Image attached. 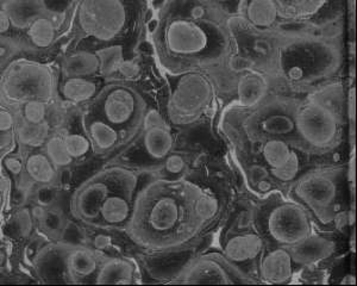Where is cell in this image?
Returning <instances> with one entry per match:
<instances>
[{
	"label": "cell",
	"instance_id": "6da1fadb",
	"mask_svg": "<svg viewBox=\"0 0 357 286\" xmlns=\"http://www.w3.org/2000/svg\"><path fill=\"white\" fill-rule=\"evenodd\" d=\"M200 190L199 183L186 176L149 180L136 191L124 232L135 245L151 253L190 250L206 232L195 213Z\"/></svg>",
	"mask_w": 357,
	"mask_h": 286
},
{
	"label": "cell",
	"instance_id": "7a4b0ae2",
	"mask_svg": "<svg viewBox=\"0 0 357 286\" xmlns=\"http://www.w3.org/2000/svg\"><path fill=\"white\" fill-rule=\"evenodd\" d=\"M343 48L340 37L310 29L281 31L272 77L293 92H317L333 84L341 73Z\"/></svg>",
	"mask_w": 357,
	"mask_h": 286
},
{
	"label": "cell",
	"instance_id": "3957f363",
	"mask_svg": "<svg viewBox=\"0 0 357 286\" xmlns=\"http://www.w3.org/2000/svg\"><path fill=\"white\" fill-rule=\"evenodd\" d=\"M287 197L310 213L321 232H349L350 197L347 181V161H330L306 168L293 181Z\"/></svg>",
	"mask_w": 357,
	"mask_h": 286
},
{
	"label": "cell",
	"instance_id": "277c9868",
	"mask_svg": "<svg viewBox=\"0 0 357 286\" xmlns=\"http://www.w3.org/2000/svg\"><path fill=\"white\" fill-rule=\"evenodd\" d=\"M337 82L333 98L328 97V86L310 94L294 112L296 135L301 149L313 158H331L341 148L344 139L345 107L337 105L335 97L341 92Z\"/></svg>",
	"mask_w": 357,
	"mask_h": 286
},
{
	"label": "cell",
	"instance_id": "5b68a950",
	"mask_svg": "<svg viewBox=\"0 0 357 286\" xmlns=\"http://www.w3.org/2000/svg\"><path fill=\"white\" fill-rule=\"evenodd\" d=\"M254 221L267 246L289 248L316 230L310 213L282 193L272 195L257 210Z\"/></svg>",
	"mask_w": 357,
	"mask_h": 286
},
{
	"label": "cell",
	"instance_id": "8992f818",
	"mask_svg": "<svg viewBox=\"0 0 357 286\" xmlns=\"http://www.w3.org/2000/svg\"><path fill=\"white\" fill-rule=\"evenodd\" d=\"M161 43L168 59L188 66L193 62H212L220 59L225 50L217 48V40L212 38L207 23L195 22L188 17H173L161 29Z\"/></svg>",
	"mask_w": 357,
	"mask_h": 286
},
{
	"label": "cell",
	"instance_id": "52a82bcc",
	"mask_svg": "<svg viewBox=\"0 0 357 286\" xmlns=\"http://www.w3.org/2000/svg\"><path fill=\"white\" fill-rule=\"evenodd\" d=\"M134 178H137V174L122 166H112L97 172L73 193L70 202L73 216L82 225L93 229L106 198L116 188Z\"/></svg>",
	"mask_w": 357,
	"mask_h": 286
},
{
	"label": "cell",
	"instance_id": "ba28073f",
	"mask_svg": "<svg viewBox=\"0 0 357 286\" xmlns=\"http://www.w3.org/2000/svg\"><path fill=\"white\" fill-rule=\"evenodd\" d=\"M3 98L8 102L23 103L53 98V74L38 62L16 60L8 65L1 82Z\"/></svg>",
	"mask_w": 357,
	"mask_h": 286
},
{
	"label": "cell",
	"instance_id": "9c48e42d",
	"mask_svg": "<svg viewBox=\"0 0 357 286\" xmlns=\"http://www.w3.org/2000/svg\"><path fill=\"white\" fill-rule=\"evenodd\" d=\"M171 283L175 284H257L256 279L229 262L223 253L192 257Z\"/></svg>",
	"mask_w": 357,
	"mask_h": 286
},
{
	"label": "cell",
	"instance_id": "30bf717a",
	"mask_svg": "<svg viewBox=\"0 0 357 286\" xmlns=\"http://www.w3.org/2000/svg\"><path fill=\"white\" fill-rule=\"evenodd\" d=\"M77 18L87 36L111 43L126 28L128 15L122 0H82Z\"/></svg>",
	"mask_w": 357,
	"mask_h": 286
},
{
	"label": "cell",
	"instance_id": "8fae6325",
	"mask_svg": "<svg viewBox=\"0 0 357 286\" xmlns=\"http://www.w3.org/2000/svg\"><path fill=\"white\" fill-rule=\"evenodd\" d=\"M213 90L210 80L197 72H190L178 79L171 99L172 119L178 124L193 122L211 103Z\"/></svg>",
	"mask_w": 357,
	"mask_h": 286
},
{
	"label": "cell",
	"instance_id": "7c38bea8",
	"mask_svg": "<svg viewBox=\"0 0 357 286\" xmlns=\"http://www.w3.org/2000/svg\"><path fill=\"white\" fill-rule=\"evenodd\" d=\"M139 99L130 87L123 85H111L107 87L102 98V119L110 123L122 133L126 129H135V123L143 119L144 114H139ZM123 135V134H122ZM135 134H132L134 136ZM124 137V136H123ZM126 141V140H124Z\"/></svg>",
	"mask_w": 357,
	"mask_h": 286
},
{
	"label": "cell",
	"instance_id": "4fadbf2b",
	"mask_svg": "<svg viewBox=\"0 0 357 286\" xmlns=\"http://www.w3.org/2000/svg\"><path fill=\"white\" fill-rule=\"evenodd\" d=\"M340 234L316 229L304 241L289 247L296 273L307 267H318L336 257Z\"/></svg>",
	"mask_w": 357,
	"mask_h": 286
},
{
	"label": "cell",
	"instance_id": "5bb4252c",
	"mask_svg": "<svg viewBox=\"0 0 357 286\" xmlns=\"http://www.w3.org/2000/svg\"><path fill=\"white\" fill-rule=\"evenodd\" d=\"M137 186L138 178H134L122 186L116 188L102 203L99 218L93 229L96 230L123 229L124 230L132 213Z\"/></svg>",
	"mask_w": 357,
	"mask_h": 286
},
{
	"label": "cell",
	"instance_id": "9a60e30c",
	"mask_svg": "<svg viewBox=\"0 0 357 286\" xmlns=\"http://www.w3.org/2000/svg\"><path fill=\"white\" fill-rule=\"evenodd\" d=\"M296 276L292 255L287 247H264L256 265V279L262 284H291Z\"/></svg>",
	"mask_w": 357,
	"mask_h": 286
},
{
	"label": "cell",
	"instance_id": "2e32d148",
	"mask_svg": "<svg viewBox=\"0 0 357 286\" xmlns=\"http://www.w3.org/2000/svg\"><path fill=\"white\" fill-rule=\"evenodd\" d=\"M264 247L266 242L259 230L245 229L240 232H232L225 237L222 246V253L229 262L244 271V266L252 264L257 265Z\"/></svg>",
	"mask_w": 357,
	"mask_h": 286
},
{
	"label": "cell",
	"instance_id": "e0dca14e",
	"mask_svg": "<svg viewBox=\"0 0 357 286\" xmlns=\"http://www.w3.org/2000/svg\"><path fill=\"white\" fill-rule=\"evenodd\" d=\"M296 105L292 110H275L264 116L257 124V134L252 136V139L264 141L271 137H279L286 140L292 146L301 149V142L296 135L294 119Z\"/></svg>",
	"mask_w": 357,
	"mask_h": 286
},
{
	"label": "cell",
	"instance_id": "ac0fdd59",
	"mask_svg": "<svg viewBox=\"0 0 357 286\" xmlns=\"http://www.w3.org/2000/svg\"><path fill=\"white\" fill-rule=\"evenodd\" d=\"M105 254L94 250L93 247L75 246L65 254L66 272L74 283L85 282L96 277Z\"/></svg>",
	"mask_w": 357,
	"mask_h": 286
},
{
	"label": "cell",
	"instance_id": "d6986e66",
	"mask_svg": "<svg viewBox=\"0 0 357 286\" xmlns=\"http://www.w3.org/2000/svg\"><path fill=\"white\" fill-rule=\"evenodd\" d=\"M92 282L116 285L136 284L138 283L137 266L129 257L105 254Z\"/></svg>",
	"mask_w": 357,
	"mask_h": 286
},
{
	"label": "cell",
	"instance_id": "ffe728a7",
	"mask_svg": "<svg viewBox=\"0 0 357 286\" xmlns=\"http://www.w3.org/2000/svg\"><path fill=\"white\" fill-rule=\"evenodd\" d=\"M86 135L92 143L94 153L100 156H111L126 144L122 133L104 119H91L86 127Z\"/></svg>",
	"mask_w": 357,
	"mask_h": 286
},
{
	"label": "cell",
	"instance_id": "44dd1931",
	"mask_svg": "<svg viewBox=\"0 0 357 286\" xmlns=\"http://www.w3.org/2000/svg\"><path fill=\"white\" fill-rule=\"evenodd\" d=\"M269 90L268 77L254 70H248L237 80L236 92L238 104L243 107L260 105Z\"/></svg>",
	"mask_w": 357,
	"mask_h": 286
},
{
	"label": "cell",
	"instance_id": "7402d4cb",
	"mask_svg": "<svg viewBox=\"0 0 357 286\" xmlns=\"http://www.w3.org/2000/svg\"><path fill=\"white\" fill-rule=\"evenodd\" d=\"M284 20L276 0H248L244 8V21L259 30H272Z\"/></svg>",
	"mask_w": 357,
	"mask_h": 286
},
{
	"label": "cell",
	"instance_id": "603a6c76",
	"mask_svg": "<svg viewBox=\"0 0 357 286\" xmlns=\"http://www.w3.org/2000/svg\"><path fill=\"white\" fill-rule=\"evenodd\" d=\"M142 143L146 156L160 164L174 151V136L167 123L143 129Z\"/></svg>",
	"mask_w": 357,
	"mask_h": 286
},
{
	"label": "cell",
	"instance_id": "cb8c5ba5",
	"mask_svg": "<svg viewBox=\"0 0 357 286\" xmlns=\"http://www.w3.org/2000/svg\"><path fill=\"white\" fill-rule=\"evenodd\" d=\"M100 63L96 52L77 50L66 57L62 63V73L65 78L72 77H92L99 73Z\"/></svg>",
	"mask_w": 357,
	"mask_h": 286
},
{
	"label": "cell",
	"instance_id": "d4e9b609",
	"mask_svg": "<svg viewBox=\"0 0 357 286\" xmlns=\"http://www.w3.org/2000/svg\"><path fill=\"white\" fill-rule=\"evenodd\" d=\"M294 149L296 147L286 140L271 137L261 141L259 156L261 163H264L269 171H273L284 166L289 161Z\"/></svg>",
	"mask_w": 357,
	"mask_h": 286
},
{
	"label": "cell",
	"instance_id": "484cf974",
	"mask_svg": "<svg viewBox=\"0 0 357 286\" xmlns=\"http://www.w3.org/2000/svg\"><path fill=\"white\" fill-rule=\"evenodd\" d=\"M25 174L30 181L38 185H50L57 178L56 166L45 153H31L25 159Z\"/></svg>",
	"mask_w": 357,
	"mask_h": 286
},
{
	"label": "cell",
	"instance_id": "4316f807",
	"mask_svg": "<svg viewBox=\"0 0 357 286\" xmlns=\"http://www.w3.org/2000/svg\"><path fill=\"white\" fill-rule=\"evenodd\" d=\"M195 213L197 220L205 230L210 228L222 213V202L217 193L202 188L195 202Z\"/></svg>",
	"mask_w": 357,
	"mask_h": 286
},
{
	"label": "cell",
	"instance_id": "83f0119b",
	"mask_svg": "<svg viewBox=\"0 0 357 286\" xmlns=\"http://www.w3.org/2000/svg\"><path fill=\"white\" fill-rule=\"evenodd\" d=\"M60 90L63 98L69 102L84 103L97 96L98 85L85 77H72L65 78Z\"/></svg>",
	"mask_w": 357,
	"mask_h": 286
},
{
	"label": "cell",
	"instance_id": "f1b7e54d",
	"mask_svg": "<svg viewBox=\"0 0 357 286\" xmlns=\"http://www.w3.org/2000/svg\"><path fill=\"white\" fill-rule=\"evenodd\" d=\"M26 33L33 47L45 50L55 41L56 27L53 20H50L49 17L38 16L30 22Z\"/></svg>",
	"mask_w": 357,
	"mask_h": 286
},
{
	"label": "cell",
	"instance_id": "f546056e",
	"mask_svg": "<svg viewBox=\"0 0 357 286\" xmlns=\"http://www.w3.org/2000/svg\"><path fill=\"white\" fill-rule=\"evenodd\" d=\"M326 0H276L284 18L298 21L312 16L324 5Z\"/></svg>",
	"mask_w": 357,
	"mask_h": 286
},
{
	"label": "cell",
	"instance_id": "4dcf8cb0",
	"mask_svg": "<svg viewBox=\"0 0 357 286\" xmlns=\"http://www.w3.org/2000/svg\"><path fill=\"white\" fill-rule=\"evenodd\" d=\"M17 141L26 147H41L49 139V124L47 121L40 124L23 122L17 127Z\"/></svg>",
	"mask_w": 357,
	"mask_h": 286
},
{
	"label": "cell",
	"instance_id": "1f68e13d",
	"mask_svg": "<svg viewBox=\"0 0 357 286\" xmlns=\"http://www.w3.org/2000/svg\"><path fill=\"white\" fill-rule=\"evenodd\" d=\"M99 63H100V70L99 74L104 78H111L114 74H118V70L122 65L124 59V50L123 45H106L104 48L96 50Z\"/></svg>",
	"mask_w": 357,
	"mask_h": 286
},
{
	"label": "cell",
	"instance_id": "d6a6232c",
	"mask_svg": "<svg viewBox=\"0 0 357 286\" xmlns=\"http://www.w3.org/2000/svg\"><path fill=\"white\" fill-rule=\"evenodd\" d=\"M45 153L57 168L68 167L74 163L73 158L66 149L63 136H49L45 144Z\"/></svg>",
	"mask_w": 357,
	"mask_h": 286
},
{
	"label": "cell",
	"instance_id": "836d02e7",
	"mask_svg": "<svg viewBox=\"0 0 357 286\" xmlns=\"http://www.w3.org/2000/svg\"><path fill=\"white\" fill-rule=\"evenodd\" d=\"M66 149L74 160L82 159L91 151H93L89 136L82 134H67L63 136Z\"/></svg>",
	"mask_w": 357,
	"mask_h": 286
},
{
	"label": "cell",
	"instance_id": "e575fe53",
	"mask_svg": "<svg viewBox=\"0 0 357 286\" xmlns=\"http://www.w3.org/2000/svg\"><path fill=\"white\" fill-rule=\"evenodd\" d=\"M22 117L25 122L40 124L45 122L47 104L45 100L31 99L22 104Z\"/></svg>",
	"mask_w": 357,
	"mask_h": 286
},
{
	"label": "cell",
	"instance_id": "d590c367",
	"mask_svg": "<svg viewBox=\"0 0 357 286\" xmlns=\"http://www.w3.org/2000/svg\"><path fill=\"white\" fill-rule=\"evenodd\" d=\"M187 163L188 160L183 153L172 151L171 154L160 164V168H162L163 172L167 174L162 178H172V176L178 178V176H181L183 172H186Z\"/></svg>",
	"mask_w": 357,
	"mask_h": 286
},
{
	"label": "cell",
	"instance_id": "8d00e7d4",
	"mask_svg": "<svg viewBox=\"0 0 357 286\" xmlns=\"http://www.w3.org/2000/svg\"><path fill=\"white\" fill-rule=\"evenodd\" d=\"M111 230H102L100 229V233L94 235L92 239V247L94 250H99L100 253H104V250H109L112 247V235L110 234Z\"/></svg>",
	"mask_w": 357,
	"mask_h": 286
},
{
	"label": "cell",
	"instance_id": "74e56055",
	"mask_svg": "<svg viewBox=\"0 0 357 286\" xmlns=\"http://www.w3.org/2000/svg\"><path fill=\"white\" fill-rule=\"evenodd\" d=\"M3 167L8 171V174L13 176H21L23 172H25L24 163L22 161L21 158H17L15 156H8L3 158Z\"/></svg>",
	"mask_w": 357,
	"mask_h": 286
},
{
	"label": "cell",
	"instance_id": "f35d334b",
	"mask_svg": "<svg viewBox=\"0 0 357 286\" xmlns=\"http://www.w3.org/2000/svg\"><path fill=\"white\" fill-rule=\"evenodd\" d=\"M16 126L15 114L6 107H1V112H0V130H1V134L15 133Z\"/></svg>",
	"mask_w": 357,
	"mask_h": 286
},
{
	"label": "cell",
	"instance_id": "ab89813d",
	"mask_svg": "<svg viewBox=\"0 0 357 286\" xmlns=\"http://www.w3.org/2000/svg\"><path fill=\"white\" fill-rule=\"evenodd\" d=\"M118 74H121L123 78L136 79L141 74V66L138 65L135 60L126 59L118 70Z\"/></svg>",
	"mask_w": 357,
	"mask_h": 286
},
{
	"label": "cell",
	"instance_id": "60d3db41",
	"mask_svg": "<svg viewBox=\"0 0 357 286\" xmlns=\"http://www.w3.org/2000/svg\"><path fill=\"white\" fill-rule=\"evenodd\" d=\"M187 17L192 21L202 22V23H207V10L204 5L195 4L192 5Z\"/></svg>",
	"mask_w": 357,
	"mask_h": 286
},
{
	"label": "cell",
	"instance_id": "b9f144b4",
	"mask_svg": "<svg viewBox=\"0 0 357 286\" xmlns=\"http://www.w3.org/2000/svg\"><path fill=\"white\" fill-rule=\"evenodd\" d=\"M0 18H1V21H0V29H1V33L4 35V33H8L10 28H11V25H13V20H11L10 13H8L6 10H4V8L1 10Z\"/></svg>",
	"mask_w": 357,
	"mask_h": 286
}]
</instances>
